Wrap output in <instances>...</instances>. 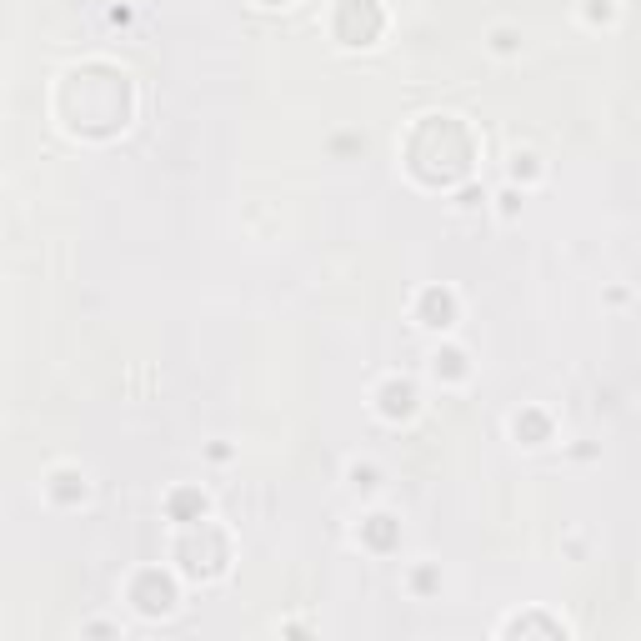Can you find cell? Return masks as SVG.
Segmentation results:
<instances>
[{"label":"cell","instance_id":"obj_1","mask_svg":"<svg viewBox=\"0 0 641 641\" xmlns=\"http://www.w3.org/2000/svg\"><path fill=\"white\" fill-rule=\"evenodd\" d=\"M381 411L386 416H411L416 411V391L406 386V381H391V386L381 391Z\"/></svg>","mask_w":641,"mask_h":641},{"label":"cell","instance_id":"obj_2","mask_svg":"<svg viewBox=\"0 0 641 641\" xmlns=\"http://www.w3.org/2000/svg\"><path fill=\"white\" fill-rule=\"evenodd\" d=\"M426 306H431V311H426V320H421V326H436V331H446V326H451V311H456L451 291H426Z\"/></svg>","mask_w":641,"mask_h":641},{"label":"cell","instance_id":"obj_3","mask_svg":"<svg viewBox=\"0 0 641 641\" xmlns=\"http://www.w3.org/2000/svg\"><path fill=\"white\" fill-rule=\"evenodd\" d=\"M461 361H466L461 351H436V366H431V371H436V376H441V371H451V376H461V371H466Z\"/></svg>","mask_w":641,"mask_h":641},{"label":"cell","instance_id":"obj_4","mask_svg":"<svg viewBox=\"0 0 641 641\" xmlns=\"http://www.w3.org/2000/svg\"><path fill=\"white\" fill-rule=\"evenodd\" d=\"M351 476H356V486H366V491L376 486V471H371V466H351Z\"/></svg>","mask_w":641,"mask_h":641},{"label":"cell","instance_id":"obj_5","mask_svg":"<svg viewBox=\"0 0 641 641\" xmlns=\"http://www.w3.org/2000/svg\"><path fill=\"white\" fill-rule=\"evenodd\" d=\"M491 40H496V51H516V30H496Z\"/></svg>","mask_w":641,"mask_h":641}]
</instances>
